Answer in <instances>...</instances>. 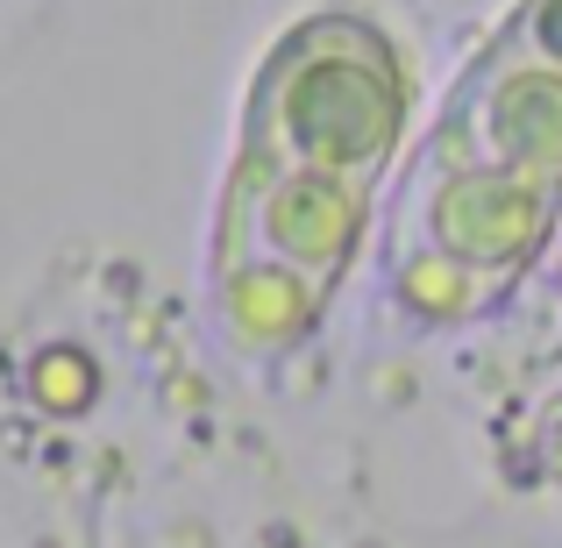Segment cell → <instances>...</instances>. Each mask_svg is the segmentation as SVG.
<instances>
[{
	"instance_id": "5b68a950",
	"label": "cell",
	"mask_w": 562,
	"mask_h": 548,
	"mask_svg": "<svg viewBox=\"0 0 562 548\" xmlns=\"http://www.w3.org/2000/svg\"><path fill=\"white\" fill-rule=\"evenodd\" d=\"M506 36L520 43L527 57H541V65L562 71V0H527V8L506 22Z\"/></svg>"
},
{
	"instance_id": "3957f363",
	"label": "cell",
	"mask_w": 562,
	"mask_h": 548,
	"mask_svg": "<svg viewBox=\"0 0 562 548\" xmlns=\"http://www.w3.org/2000/svg\"><path fill=\"white\" fill-rule=\"evenodd\" d=\"M555 200L562 192L535 179L470 165V157H449L441 143H427L420 179L398 200V228H406L398 243L441 249V257H456L463 271H477L498 292L506 278H520L541 257V243L555 228Z\"/></svg>"
},
{
	"instance_id": "7a4b0ae2",
	"label": "cell",
	"mask_w": 562,
	"mask_h": 548,
	"mask_svg": "<svg viewBox=\"0 0 562 548\" xmlns=\"http://www.w3.org/2000/svg\"><path fill=\"white\" fill-rule=\"evenodd\" d=\"M363 206L371 186L335 179V171L306 165H271V157H243L228 186V235H221V271L228 264H271V271L300 278L306 292H335L342 264L357 257Z\"/></svg>"
},
{
	"instance_id": "277c9868",
	"label": "cell",
	"mask_w": 562,
	"mask_h": 548,
	"mask_svg": "<svg viewBox=\"0 0 562 548\" xmlns=\"http://www.w3.org/2000/svg\"><path fill=\"white\" fill-rule=\"evenodd\" d=\"M435 143L449 157H470V165H492V171L562 192V71L527 57L498 29V43L470 65Z\"/></svg>"
},
{
	"instance_id": "6da1fadb",
	"label": "cell",
	"mask_w": 562,
	"mask_h": 548,
	"mask_svg": "<svg viewBox=\"0 0 562 548\" xmlns=\"http://www.w3.org/2000/svg\"><path fill=\"white\" fill-rule=\"evenodd\" d=\"M398 71L392 51L349 14L306 22L278 43L263 65L257 100H249L243 157H271V165H306L335 171V179L371 186L378 165L392 157L398 136Z\"/></svg>"
}]
</instances>
